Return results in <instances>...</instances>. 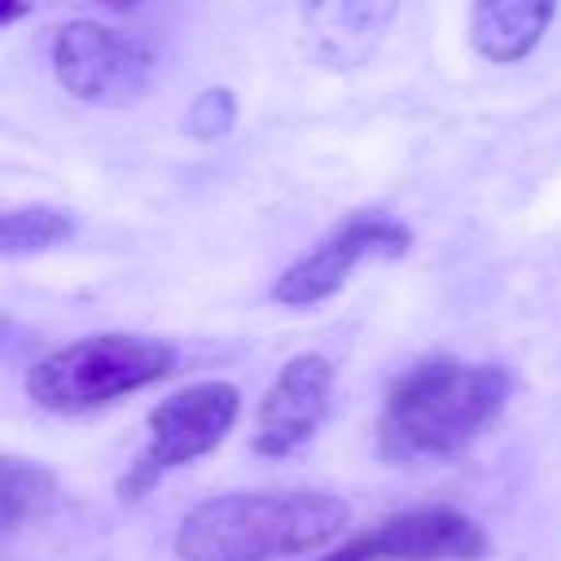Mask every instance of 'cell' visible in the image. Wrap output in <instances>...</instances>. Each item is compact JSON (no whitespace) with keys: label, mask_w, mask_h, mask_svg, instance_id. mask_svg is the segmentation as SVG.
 <instances>
[{"label":"cell","mask_w":561,"mask_h":561,"mask_svg":"<svg viewBox=\"0 0 561 561\" xmlns=\"http://www.w3.org/2000/svg\"><path fill=\"white\" fill-rule=\"evenodd\" d=\"M400 0H300L312 50L339 70L362 66L397 20Z\"/></svg>","instance_id":"cell-9"},{"label":"cell","mask_w":561,"mask_h":561,"mask_svg":"<svg viewBox=\"0 0 561 561\" xmlns=\"http://www.w3.org/2000/svg\"><path fill=\"white\" fill-rule=\"evenodd\" d=\"M58 484L50 469L35 466V461L4 458L0 466V527L4 535H16L27 519L43 512L55 500Z\"/></svg>","instance_id":"cell-11"},{"label":"cell","mask_w":561,"mask_h":561,"mask_svg":"<svg viewBox=\"0 0 561 561\" xmlns=\"http://www.w3.org/2000/svg\"><path fill=\"white\" fill-rule=\"evenodd\" d=\"M231 124H234V101L227 89L204 93L201 101L193 104V112H188V127H193V135H201V139H216V135H224Z\"/></svg>","instance_id":"cell-13"},{"label":"cell","mask_w":561,"mask_h":561,"mask_svg":"<svg viewBox=\"0 0 561 561\" xmlns=\"http://www.w3.org/2000/svg\"><path fill=\"white\" fill-rule=\"evenodd\" d=\"M331 392H335V366L323 354H297L285 362L257 404L254 450L262 458H285L300 450L328 420Z\"/></svg>","instance_id":"cell-8"},{"label":"cell","mask_w":561,"mask_h":561,"mask_svg":"<svg viewBox=\"0 0 561 561\" xmlns=\"http://www.w3.org/2000/svg\"><path fill=\"white\" fill-rule=\"evenodd\" d=\"M178 366V351L147 335H93L47 354L32 366L24 389L47 412H85L131 397L162 381Z\"/></svg>","instance_id":"cell-3"},{"label":"cell","mask_w":561,"mask_h":561,"mask_svg":"<svg viewBox=\"0 0 561 561\" xmlns=\"http://www.w3.org/2000/svg\"><path fill=\"white\" fill-rule=\"evenodd\" d=\"M24 12H32L27 0H4V9H0V24H16Z\"/></svg>","instance_id":"cell-14"},{"label":"cell","mask_w":561,"mask_h":561,"mask_svg":"<svg viewBox=\"0 0 561 561\" xmlns=\"http://www.w3.org/2000/svg\"><path fill=\"white\" fill-rule=\"evenodd\" d=\"M558 0H473L469 43L492 66H512L542 43Z\"/></svg>","instance_id":"cell-10"},{"label":"cell","mask_w":561,"mask_h":561,"mask_svg":"<svg viewBox=\"0 0 561 561\" xmlns=\"http://www.w3.org/2000/svg\"><path fill=\"white\" fill-rule=\"evenodd\" d=\"M50 62L66 93L85 104H108V108L139 101L154 78V50L147 43L93 20L66 24L55 35Z\"/></svg>","instance_id":"cell-5"},{"label":"cell","mask_w":561,"mask_h":561,"mask_svg":"<svg viewBox=\"0 0 561 561\" xmlns=\"http://www.w3.org/2000/svg\"><path fill=\"white\" fill-rule=\"evenodd\" d=\"M351 504L331 492H231L181 519V561H277L312 553L343 535Z\"/></svg>","instance_id":"cell-2"},{"label":"cell","mask_w":561,"mask_h":561,"mask_svg":"<svg viewBox=\"0 0 561 561\" xmlns=\"http://www.w3.org/2000/svg\"><path fill=\"white\" fill-rule=\"evenodd\" d=\"M489 535L454 507H420L385 519L320 561H484Z\"/></svg>","instance_id":"cell-7"},{"label":"cell","mask_w":561,"mask_h":561,"mask_svg":"<svg viewBox=\"0 0 561 561\" xmlns=\"http://www.w3.org/2000/svg\"><path fill=\"white\" fill-rule=\"evenodd\" d=\"M239 420V389L227 381H201L165 397L150 412V446L135 458L119 481V496L139 500L162 481L170 469L204 458L227 438Z\"/></svg>","instance_id":"cell-4"},{"label":"cell","mask_w":561,"mask_h":561,"mask_svg":"<svg viewBox=\"0 0 561 561\" xmlns=\"http://www.w3.org/2000/svg\"><path fill=\"white\" fill-rule=\"evenodd\" d=\"M73 234V216L47 204H27V208H12L0 216V254L20 257V254H39Z\"/></svg>","instance_id":"cell-12"},{"label":"cell","mask_w":561,"mask_h":561,"mask_svg":"<svg viewBox=\"0 0 561 561\" xmlns=\"http://www.w3.org/2000/svg\"><path fill=\"white\" fill-rule=\"evenodd\" d=\"M412 250V231L408 224L381 211H358L343 219L323 242H316L305 257L280 273L273 285V300L285 308H312L331 300L346 285L354 270L366 257H400Z\"/></svg>","instance_id":"cell-6"},{"label":"cell","mask_w":561,"mask_h":561,"mask_svg":"<svg viewBox=\"0 0 561 561\" xmlns=\"http://www.w3.org/2000/svg\"><path fill=\"white\" fill-rule=\"evenodd\" d=\"M96 4H104V9H112V12H131L142 0H96Z\"/></svg>","instance_id":"cell-15"},{"label":"cell","mask_w":561,"mask_h":561,"mask_svg":"<svg viewBox=\"0 0 561 561\" xmlns=\"http://www.w3.org/2000/svg\"><path fill=\"white\" fill-rule=\"evenodd\" d=\"M512 377L500 366L427 362L404 374L377 415V450L392 466L446 461L500 420Z\"/></svg>","instance_id":"cell-1"}]
</instances>
